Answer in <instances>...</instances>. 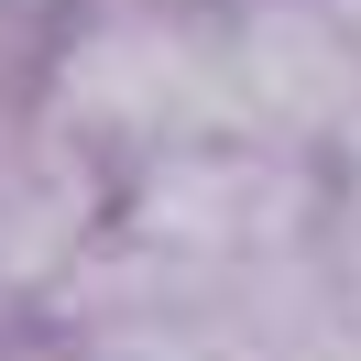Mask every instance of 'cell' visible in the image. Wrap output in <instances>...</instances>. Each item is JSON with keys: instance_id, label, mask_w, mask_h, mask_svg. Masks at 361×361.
Masks as SVG:
<instances>
[{"instance_id": "1", "label": "cell", "mask_w": 361, "mask_h": 361, "mask_svg": "<svg viewBox=\"0 0 361 361\" xmlns=\"http://www.w3.org/2000/svg\"><path fill=\"white\" fill-rule=\"evenodd\" d=\"M23 88L110 176H142L164 154H197V142L241 132L230 11H208V0H77V11L44 23Z\"/></svg>"}, {"instance_id": "2", "label": "cell", "mask_w": 361, "mask_h": 361, "mask_svg": "<svg viewBox=\"0 0 361 361\" xmlns=\"http://www.w3.org/2000/svg\"><path fill=\"white\" fill-rule=\"evenodd\" d=\"M110 241L154 252V263H197V274H274L329 252V164L285 154V142H197L164 154L142 176H121V219Z\"/></svg>"}, {"instance_id": "3", "label": "cell", "mask_w": 361, "mask_h": 361, "mask_svg": "<svg viewBox=\"0 0 361 361\" xmlns=\"http://www.w3.org/2000/svg\"><path fill=\"white\" fill-rule=\"evenodd\" d=\"M121 176L66 142L33 88H0V339H33L55 317V295L110 252Z\"/></svg>"}, {"instance_id": "4", "label": "cell", "mask_w": 361, "mask_h": 361, "mask_svg": "<svg viewBox=\"0 0 361 361\" xmlns=\"http://www.w3.org/2000/svg\"><path fill=\"white\" fill-rule=\"evenodd\" d=\"M230 77H241V132L285 154H339L361 121V44L329 0H241L230 11Z\"/></svg>"}, {"instance_id": "5", "label": "cell", "mask_w": 361, "mask_h": 361, "mask_svg": "<svg viewBox=\"0 0 361 361\" xmlns=\"http://www.w3.org/2000/svg\"><path fill=\"white\" fill-rule=\"evenodd\" d=\"M55 11H77V0H0V23H55Z\"/></svg>"}, {"instance_id": "6", "label": "cell", "mask_w": 361, "mask_h": 361, "mask_svg": "<svg viewBox=\"0 0 361 361\" xmlns=\"http://www.w3.org/2000/svg\"><path fill=\"white\" fill-rule=\"evenodd\" d=\"M329 11H339V33H350V44H361V0H329Z\"/></svg>"}, {"instance_id": "7", "label": "cell", "mask_w": 361, "mask_h": 361, "mask_svg": "<svg viewBox=\"0 0 361 361\" xmlns=\"http://www.w3.org/2000/svg\"><path fill=\"white\" fill-rule=\"evenodd\" d=\"M0 361H44V350H0Z\"/></svg>"}, {"instance_id": "8", "label": "cell", "mask_w": 361, "mask_h": 361, "mask_svg": "<svg viewBox=\"0 0 361 361\" xmlns=\"http://www.w3.org/2000/svg\"><path fill=\"white\" fill-rule=\"evenodd\" d=\"M208 11H241V0H208Z\"/></svg>"}]
</instances>
